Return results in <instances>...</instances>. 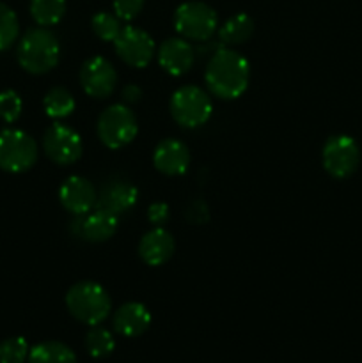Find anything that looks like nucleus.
Returning <instances> with one entry per match:
<instances>
[{
	"instance_id": "nucleus-26",
	"label": "nucleus",
	"mask_w": 362,
	"mask_h": 363,
	"mask_svg": "<svg viewBox=\"0 0 362 363\" xmlns=\"http://www.w3.org/2000/svg\"><path fill=\"white\" fill-rule=\"evenodd\" d=\"M28 344L23 337H9L0 342V363H23L28 360Z\"/></svg>"
},
{
	"instance_id": "nucleus-20",
	"label": "nucleus",
	"mask_w": 362,
	"mask_h": 363,
	"mask_svg": "<svg viewBox=\"0 0 362 363\" xmlns=\"http://www.w3.org/2000/svg\"><path fill=\"white\" fill-rule=\"evenodd\" d=\"M252 34H254V21H252V18L245 13H238L231 16L220 27L219 39L222 45L234 46L248 41Z\"/></svg>"
},
{
	"instance_id": "nucleus-4",
	"label": "nucleus",
	"mask_w": 362,
	"mask_h": 363,
	"mask_svg": "<svg viewBox=\"0 0 362 363\" xmlns=\"http://www.w3.org/2000/svg\"><path fill=\"white\" fill-rule=\"evenodd\" d=\"M170 116L181 128L194 130L212 117V99L197 85H183L172 94L169 103Z\"/></svg>"
},
{
	"instance_id": "nucleus-30",
	"label": "nucleus",
	"mask_w": 362,
	"mask_h": 363,
	"mask_svg": "<svg viewBox=\"0 0 362 363\" xmlns=\"http://www.w3.org/2000/svg\"><path fill=\"white\" fill-rule=\"evenodd\" d=\"M141 94L142 91L137 87V85H126V87L123 89V99L126 103H135L141 99Z\"/></svg>"
},
{
	"instance_id": "nucleus-6",
	"label": "nucleus",
	"mask_w": 362,
	"mask_h": 363,
	"mask_svg": "<svg viewBox=\"0 0 362 363\" xmlns=\"http://www.w3.org/2000/svg\"><path fill=\"white\" fill-rule=\"evenodd\" d=\"M96 131L103 145L109 149H121L137 137V117L126 105L117 103L99 113Z\"/></svg>"
},
{
	"instance_id": "nucleus-18",
	"label": "nucleus",
	"mask_w": 362,
	"mask_h": 363,
	"mask_svg": "<svg viewBox=\"0 0 362 363\" xmlns=\"http://www.w3.org/2000/svg\"><path fill=\"white\" fill-rule=\"evenodd\" d=\"M112 325L119 335L138 337L151 325V314L146 305L138 303V301H130L117 308Z\"/></svg>"
},
{
	"instance_id": "nucleus-28",
	"label": "nucleus",
	"mask_w": 362,
	"mask_h": 363,
	"mask_svg": "<svg viewBox=\"0 0 362 363\" xmlns=\"http://www.w3.org/2000/svg\"><path fill=\"white\" fill-rule=\"evenodd\" d=\"M146 0H114V14L123 21H131L141 14Z\"/></svg>"
},
{
	"instance_id": "nucleus-2",
	"label": "nucleus",
	"mask_w": 362,
	"mask_h": 363,
	"mask_svg": "<svg viewBox=\"0 0 362 363\" xmlns=\"http://www.w3.org/2000/svg\"><path fill=\"white\" fill-rule=\"evenodd\" d=\"M18 62L27 73L45 74L59 64L60 45L53 32L46 27L31 28L25 32L18 45Z\"/></svg>"
},
{
	"instance_id": "nucleus-23",
	"label": "nucleus",
	"mask_w": 362,
	"mask_h": 363,
	"mask_svg": "<svg viewBox=\"0 0 362 363\" xmlns=\"http://www.w3.org/2000/svg\"><path fill=\"white\" fill-rule=\"evenodd\" d=\"M114 347H116V340L109 330L99 328V326H92V330H89L85 337V350L92 358L109 357Z\"/></svg>"
},
{
	"instance_id": "nucleus-10",
	"label": "nucleus",
	"mask_w": 362,
	"mask_h": 363,
	"mask_svg": "<svg viewBox=\"0 0 362 363\" xmlns=\"http://www.w3.org/2000/svg\"><path fill=\"white\" fill-rule=\"evenodd\" d=\"M43 149L46 156L57 165H71L82 158L84 144H82L80 135L73 128L55 123L45 131Z\"/></svg>"
},
{
	"instance_id": "nucleus-27",
	"label": "nucleus",
	"mask_w": 362,
	"mask_h": 363,
	"mask_svg": "<svg viewBox=\"0 0 362 363\" xmlns=\"http://www.w3.org/2000/svg\"><path fill=\"white\" fill-rule=\"evenodd\" d=\"M21 110H23V101L16 91L7 89V91L0 92V119L4 123L18 121V117L21 116Z\"/></svg>"
},
{
	"instance_id": "nucleus-15",
	"label": "nucleus",
	"mask_w": 362,
	"mask_h": 363,
	"mask_svg": "<svg viewBox=\"0 0 362 363\" xmlns=\"http://www.w3.org/2000/svg\"><path fill=\"white\" fill-rule=\"evenodd\" d=\"M153 163L156 170L165 176H181L190 165V151L187 145L176 138H165L156 145L153 152Z\"/></svg>"
},
{
	"instance_id": "nucleus-14",
	"label": "nucleus",
	"mask_w": 362,
	"mask_h": 363,
	"mask_svg": "<svg viewBox=\"0 0 362 363\" xmlns=\"http://www.w3.org/2000/svg\"><path fill=\"white\" fill-rule=\"evenodd\" d=\"M195 52L188 39L185 38H169L160 45L158 62L163 71L172 77H181L188 73L194 66Z\"/></svg>"
},
{
	"instance_id": "nucleus-1",
	"label": "nucleus",
	"mask_w": 362,
	"mask_h": 363,
	"mask_svg": "<svg viewBox=\"0 0 362 363\" xmlns=\"http://www.w3.org/2000/svg\"><path fill=\"white\" fill-rule=\"evenodd\" d=\"M251 66L238 52L222 48L215 52L206 66L204 80L209 92L220 99H236L247 91Z\"/></svg>"
},
{
	"instance_id": "nucleus-9",
	"label": "nucleus",
	"mask_w": 362,
	"mask_h": 363,
	"mask_svg": "<svg viewBox=\"0 0 362 363\" xmlns=\"http://www.w3.org/2000/svg\"><path fill=\"white\" fill-rule=\"evenodd\" d=\"M114 48L124 64L142 69L151 62L153 53H155V41L144 28L126 25L114 39Z\"/></svg>"
},
{
	"instance_id": "nucleus-24",
	"label": "nucleus",
	"mask_w": 362,
	"mask_h": 363,
	"mask_svg": "<svg viewBox=\"0 0 362 363\" xmlns=\"http://www.w3.org/2000/svg\"><path fill=\"white\" fill-rule=\"evenodd\" d=\"M20 34L18 16L9 6L0 2V52L11 48Z\"/></svg>"
},
{
	"instance_id": "nucleus-16",
	"label": "nucleus",
	"mask_w": 362,
	"mask_h": 363,
	"mask_svg": "<svg viewBox=\"0 0 362 363\" xmlns=\"http://www.w3.org/2000/svg\"><path fill=\"white\" fill-rule=\"evenodd\" d=\"M174 248L176 243L172 234L162 227H155L142 236L138 243V255L148 266H162L172 257Z\"/></svg>"
},
{
	"instance_id": "nucleus-21",
	"label": "nucleus",
	"mask_w": 362,
	"mask_h": 363,
	"mask_svg": "<svg viewBox=\"0 0 362 363\" xmlns=\"http://www.w3.org/2000/svg\"><path fill=\"white\" fill-rule=\"evenodd\" d=\"M43 106H45L46 116L52 119H64V117L71 116L77 106L73 94L64 87H52L46 92L45 99H43Z\"/></svg>"
},
{
	"instance_id": "nucleus-12",
	"label": "nucleus",
	"mask_w": 362,
	"mask_h": 363,
	"mask_svg": "<svg viewBox=\"0 0 362 363\" xmlns=\"http://www.w3.org/2000/svg\"><path fill=\"white\" fill-rule=\"evenodd\" d=\"M59 201L66 211L75 216H85L94 209L98 194L94 184L82 176H71L60 184Z\"/></svg>"
},
{
	"instance_id": "nucleus-13",
	"label": "nucleus",
	"mask_w": 362,
	"mask_h": 363,
	"mask_svg": "<svg viewBox=\"0 0 362 363\" xmlns=\"http://www.w3.org/2000/svg\"><path fill=\"white\" fill-rule=\"evenodd\" d=\"M138 190L126 179H110L102 186L96 208L119 216L137 204Z\"/></svg>"
},
{
	"instance_id": "nucleus-19",
	"label": "nucleus",
	"mask_w": 362,
	"mask_h": 363,
	"mask_svg": "<svg viewBox=\"0 0 362 363\" xmlns=\"http://www.w3.org/2000/svg\"><path fill=\"white\" fill-rule=\"evenodd\" d=\"M28 363H78L77 354L66 344L57 340L35 344L28 353Z\"/></svg>"
},
{
	"instance_id": "nucleus-11",
	"label": "nucleus",
	"mask_w": 362,
	"mask_h": 363,
	"mask_svg": "<svg viewBox=\"0 0 362 363\" xmlns=\"http://www.w3.org/2000/svg\"><path fill=\"white\" fill-rule=\"evenodd\" d=\"M80 84L85 94L91 98H109L117 84L116 67L105 57H91L80 69Z\"/></svg>"
},
{
	"instance_id": "nucleus-29",
	"label": "nucleus",
	"mask_w": 362,
	"mask_h": 363,
	"mask_svg": "<svg viewBox=\"0 0 362 363\" xmlns=\"http://www.w3.org/2000/svg\"><path fill=\"white\" fill-rule=\"evenodd\" d=\"M148 220L155 227H162L169 220V206L165 202H155L148 209Z\"/></svg>"
},
{
	"instance_id": "nucleus-17",
	"label": "nucleus",
	"mask_w": 362,
	"mask_h": 363,
	"mask_svg": "<svg viewBox=\"0 0 362 363\" xmlns=\"http://www.w3.org/2000/svg\"><path fill=\"white\" fill-rule=\"evenodd\" d=\"M77 234L91 243H103L110 240L117 230V216L105 209L96 208V211L87 213V216H77Z\"/></svg>"
},
{
	"instance_id": "nucleus-3",
	"label": "nucleus",
	"mask_w": 362,
	"mask_h": 363,
	"mask_svg": "<svg viewBox=\"0 0 362 363\" xmlns=\"http://www.w3.org/2000/svg\"><path fill=\"white\" fill-rule=\"evenodd\" d=\"M66 307L77 321L89 326H98L110 315L112 300L105 287L92 280H82L67 291Z\"/></svg>"
},
{
	"instance_id": "nucleus-8",
	"label": "nucleus",
	"mask_w": 362,
	"mask_h": 363,
	"mask_svg": "<svg viewBox=\"0 0 362 363\" xmlns=\"http://www.w3.org/2000/svg\"><path fill=\"white\" fill-rule=\"evenodd\" d=\"M322 160L330 176L336 179H346L358 169L361 147L350 135H334L323 144Z\"/></svg>"
},
{
	"instance_id": "nucleus-22",
	"label": "nucleus",
	"mask_w": 362,
	"mask_h": 363,
	"mask_svg": "<svg viewBox=\"0 0 362 363\" xmlns=\"http://www.w3.org/2000/svg\"><path fill=\"white\" fill-rule=\"evenodd\" d=\"M31 14L39 27H52L66 14V0H32Z\"/></svg>"
},
{
	"instance_id": "nucleus-7",
	"label": "nucleus",
	"mask_w": 362,
	"mask_h": 363,
	"mask_svg": "<svg viewBox=\"0 0 362 363\" xmlns=\"http://www.w3.org/2000/svg\"><path fill=\"white\" fill-rule=\"evenodd\" d=\"M174 27L177 34L190 41H206L215 34L219 16L215 9L204 2H185L174 13Z\"/></svg>"
},
{
	"instance_id": "nucleus-5",
	"label": "nucleus",
	"mask_w": 362,
	"mask_h": 363,
	"mask_svg": "<svg viewBox=\"0 0 362 363\" xmlns=\"http://www.w3.org/2000/svg\"><path fill=\"white\" fill-rule=\"evenodd\" d=\"M39 149L34 138L21 130L0 131V169L11 174L27 172L38 162Z\"/></svg>"
},
{
	"instance_id": "nucleus-25",
	"label": "nucleus",
	"mask_w": 362,
	"mask_h": 363,
	"mask_svg": "<svg viewBox=\"0 0 362 363\" xmlns=\"http://www.w3.org/2000/svg\"><path fill=\"white\" fill-rule=\"evenodd\" d=\"M92 30L98 35L102 41H112L119 35L121 32V20L112 13H106V11H102V13H96L91 20Z\"/></svg>"
}]
</instances>
